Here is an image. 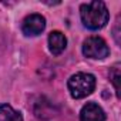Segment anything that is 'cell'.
<instances>
[{
  "label": "cell",
  "mask_w": 121,
  "mask_h": 121,
  "mask_svg": "<svg viewBox=\"0 0 121 121\" xmlns=\"http://www.w3.org/2000/svg\"><path fill=\"white\" fill-rule=\"evenodd\" d=\"M80 17L83 24L90 30L103 29L108 23V10L103 2H88L81 4L80 7Z\"/></svg>",
  "instance_id": "cell-1"
},
{
  "label": "cell",
  "mask_w": 121,
  "mask_h": 121,
  "mask_svg": "<svg viewBox=\"0 0 121 121\" xmlns=\"http://www.w3.org/2000/svg\"><path fill=\"white\" fill-rule=\"evenodd\" d=\"M69 91L73 98H84L95 88V77L90 73H77L69 78Z\"/></svg>",
  "instance_id": "cell-2"
},
{
  "label": "cell",
  "mask_w": 121,
  "mask_h": 121,
  "mask_svg": "<svg viewBox=\"0 0 121 121\" xmlns=\"http://www.w3.org/2000/svg\"><path fill=\"white\" fill-rule=\"evenodd\" d=\"M83 54L88 58H94V60H103L110 54V48L107 46V43L97 36L88 37L84 40L83 43Z\"/></svg>",
  "instance_id": "cell-3"
},
{
  "label": "cell",
  "mask_w": 121,
  "mask_h": 121,
  "mask_svg": "<svg viewBox=\"0 0 121 121\" xmlns=\"http://www.w3.org/2000/svg\"><path fill=\"white\" fill-rule=\"evenodd\" d=\"M44 29H46V19L37 13L27 16L22 24V30L26 36H39Z\"/></svg>",
  "instance_id": "cell-4"
},
{
  "label": "cell",
  "mask_w": 121,
  "mask_h": 121,
  "mask_svg": "<svg viewBox=\"0 0 121 121\" xmlns=\"http://www.w3.org/2000/svg\"><path fill=\"white\" fill-rule=\"evenodd\" d=\"M80 121H105V112L98 104L87 103L80 111Z\"/></svg>",
  "instance_id": "cell-5"
},
{
  "label": "cell",
  "mask_w": 121,
  "mask_h": 121,
  "mask_svg": "<svg viewBox=\"0 0 121 121\" xmlns=\"http://www.w3.org/2000/svg\"><path fill=\"white\" fill-rule=\"evenodd\" d=\"M67 47V39L61 31H51L48 36V48L54 56L61 54Z\"/></svg>",
  "instance_id": "cell-6"
},
{
  "label": "cell",
  "mask_w": 121,
  "mask_h": 121,
  "mask_svg": "<svg viewBox=\"0 0 121 121\" xmlns=\"http://www.w3.org/2000/svg\"><path fill=\"white\" fill-rule=\"evenodd\" d=\"M0 121H23V117L13 107L3 104L0 105Z\"/></svg>",
  "instance_id": "cell-7"
},
{
  "label": "cell",
  "mask_w": 121,
  "mask_h": 121,
  "mask_svg": "<svg viewBox=\"0 0 121 121\" xmlns=\"http://www.w3.org/2000/svg\"><path fill=\"white\" fill-rule=\"evenodd\" d=\"M110 80H111L112 84H114V88H115L117 97H120V80H121V74H120L118 64H115V66L111 69V71H110Z\"/></svg>",
  "instance_id": "cell-8"
}]
</instances>
